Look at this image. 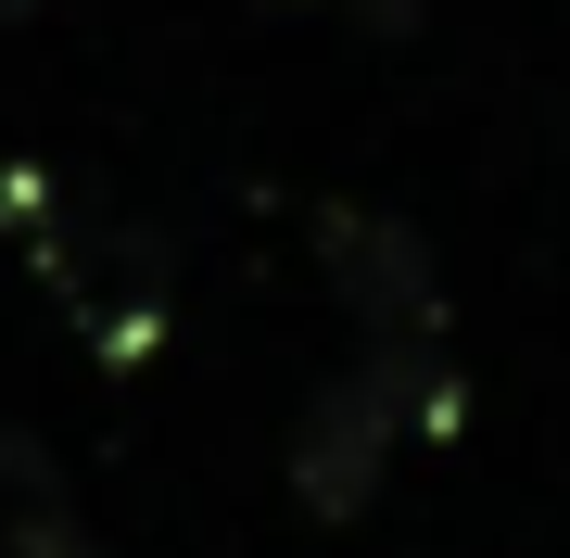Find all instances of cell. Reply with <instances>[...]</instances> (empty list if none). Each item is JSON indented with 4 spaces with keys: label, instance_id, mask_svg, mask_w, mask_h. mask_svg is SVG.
<instances>
[{
    "label": "cell",
    "instance_id": "3",
    "mask_svg": "<svg viewBox=\"0 0 570 558\" xmlns=\"http://www.w3.org/2000/svg\"><path fill=\"white\" fill-rule=\"evenodd\" d=\"M13 558H115V546H89L77 520H51V508H26L13 520Z\"/></svg>",
    "mask_w": 570,
    "mask_h": 558
},
{
    "label": "cell",
    "instance_id": "2",
    "mask_svg": "<svg viewBox=\"0 0 570 558\" xmlns=\"http://www.w3.org/2000/svg\"><path fill=\"white\" fill-rule=\"evenodd\" d=\"M317 254H330V292L367 317V343H444V280H431V242L406 216L330 204L317 216Z\"/></svg>",
    "mask_w": 570,
    "mask_h": 558
},
{
    "label": "cell",
    "instance_id": "1",
    "mask_svg": "<svg viewBox=\"0 0 570 558\" xmlns=\"http://www.w3.org/2000/svg\"><path fill=\"white\" fill-rule=\"evenodd\" d=\"M393 457H406V407H393L367 369L317 381L305 419H292V508H305V520H367Z\"/></svg>",
    "mask_w": 570,
    "mask_h": 558
},
{
    "label": "cell",
    "instance_id": "4",
    "mask_svg": "<svg viewBox=\"0 0 570 558\" xmlns=\"http://www.w3.org/2000/svg\"><path fill=\"white\" fill-rule=\"evenodd\" d=\"M0 13H39V0H0Z\"/></svg>",
    "mask_w": 570,
    "mask_h": 558
}]
</instances>
